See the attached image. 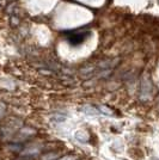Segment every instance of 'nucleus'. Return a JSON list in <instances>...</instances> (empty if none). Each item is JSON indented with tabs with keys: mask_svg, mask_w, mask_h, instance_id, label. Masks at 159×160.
Here are the masks:
<instances>
[{
	"mask_svg": "<svg viewBox=\"0 0 159 160\" xmlns=\"http://www.w3.org/2000/svg\"><path fill=\"white\" fill-rule=\"evenodd\" d=\"M59 158V153H49V154H44L42 157V160H56Z\"/></svg>",
	"mask_w": 159,
	"mask_h": 160,
	"instance_id": "f257e3e1",
	"label": "nucleus"
},
{
	"mask_svg": "<svg viewBox=\"0 0 159 160\" xmlns=\"http://www.w3.org/2000/svg\"><path fill=\"white\" fill-rule=\"evenodd\" d=\"M56 160H75V158L72 157V155H65V157H62V158L56 159Z\"/></svg>",
	"mask_w": 159,
	"mask_h": 160,
	"instance_id": "f03ea898",
	"label": "nucleus"
}]
</instances>
